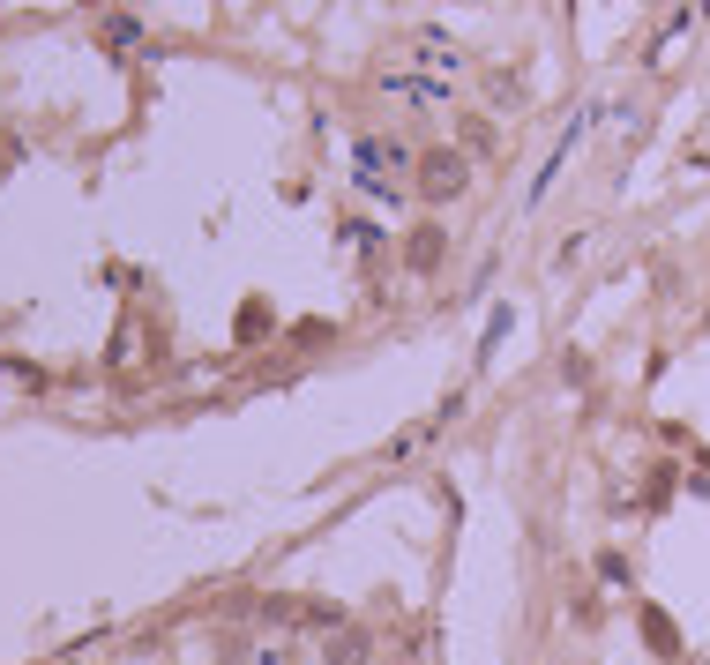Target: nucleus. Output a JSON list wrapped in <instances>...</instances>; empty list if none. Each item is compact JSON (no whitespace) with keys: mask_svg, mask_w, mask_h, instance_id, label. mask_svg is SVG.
<instances>
[{"mask_svg":"<svg viewBox=\"0 0 710 665\" xmlns=\"http://www.w3.org/2000/svg\"><path fill=\"white\" fill-rule=\"evenodd\" d=\"M412 180H419L426 202H449V195H464V187H471V165H464V150H426L419 165H412Z\"/></svg>","mask_w":710,"mask_h":665,"instance_id":"obj_2","label":"nucleus"},{"mask_svg":"<svg viewBox=\"0 0 710 665\" xmlns=\"http://www.w3.org/2000/svg\"><path fill=\"white\" fill-rule=\"evenodd\" d=\"M419 157L404 150L397 135H359L352 142V172H359V187H367V195H382V202H397L404 195V172H412Z\"/></svg>","mask_w":710,"mask_h":665,"instance_id":"obj_1","label":"nucleus"},{"mask_svg":"<svg viewBox=\"0 0 710 665\" xmlns=\"http://www.w3.org/2000/svg\"><path fill=\"white\" fill-rule=\"evenodd\" d=\"M404 68H426V75H441V83H449V75L464 68V53H456L449 38H434V30H419V38L404 45Z\"/></svg>","mask_w":710,"mask_h":665,"instance_id":"obj_3","label":"nucleus"},{"mask_svg":"<svg viewBox=\"0 0 710 665\" xmlns=\"http://www.w3.org/2000/svg\"><path fill=\"white\" fill-rule=\"evenodd\" d=\"M382 90H389V98H404V105H441V98H449V83H441V75H412V68H389Z\"/></svg>","mask_w":710,"mask_h":665,"instance_id":"obj_4","label":"nucleus"},{"mask_svg":"<svg viewBox=\"0 0 710 665\" xmlns=\"http://www.w3.org/2000/svg\"><path fill=\"white\" fill-rule=\"evenodd\" d=\"M441 247H449V240H441L434 225H426V232H412V269H434V262H441Z\"/></svg>","mask_w":710,"mask_h":665,"instance_id":"obj_5","label":"nucleus"},{"mask_svg":"<svg viewBox=\"0 0 710 665\" xmlns=\"http://www.w3.org/2000/svg\"><path fill=\"white\" fill-rule=\"evenodd\" d=\"M329 665H367V636H337L329 643Z\"/></svg>","mask_w":710,"mask_h":665,"instance_id":"obj_6","label":"nucleus"}]
</instances>
